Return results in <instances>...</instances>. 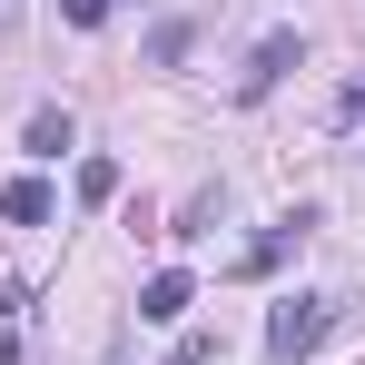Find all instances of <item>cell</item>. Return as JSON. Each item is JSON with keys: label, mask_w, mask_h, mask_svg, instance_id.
<instances>
[{"label": "cell", "mask_w": 365, "mask_h": 365, "mask_svg": "<svg viewBox=\"0 0 365 365\" xmlns=\"http://www.w3.org/2000/svg\"><path fill=\"white\" fill-rule=\"evenodd\" d=\"M326 336H336V297H277L267 306V356L277 365H306Z\"/></svg>", "instance_id": "obj_1"}, {"label": "cell", "mask_w": 365, "mask_h": 365, "mask_svg": "<svg viewBox=\"0 0 365 365\" xmlns=\"http://www.w3.org/2000/svg\"><path fill=\"white\" fill-rule=\"evenodd\" d=\"M187 306H197V287H187L178 267H168V277H148V287H138V316H148V326H178Z\"/></svg>", "instance_id": "obj_2"}, {"label": "cell", "mask_w": 365, "mask_h": 365, "mask_svg": "<svg viewBox=\"0 0 365 365\" xmlns=\"http://www.w3.org/2000/svg\"><path fill=\"white\" fill-rule=\"evenodd\" d=\"M297 237H306V217H287V227H267V237H257V247L237 257V277H277V267L297 257Z\"/></svg>", "instance_id": "obj_3"}, {"label": "cell", "mask_w": 365, "mask_h": 365, "mask_svg": "<svg viewBox=\"0 0 365 365\" xmlns=\"http://www.w3.org/2000/svg\"><path fill=\"white\" fill-rule=\"evenodd\" d=\"M0 217H10V227H50V187H40V178H10V187H0Z\"/></svg>", "instance_id": "obj_4"}, {"label": "cell", "mask_w": 365, "mask_h": 365, "mask_svg": "<svg viewBox=\"0 0 365 365\" xmlns=\"http://www.w3.org/2000/svg\"><path fill=\"white\" fill-rule=\"evenodd\" d=\"M287 69H297V30H277V40L257 50V69H247V99H267V89H277Z\"/></svg>", "instance_id": "obj_5"}, {"label": "cell", "mask_w": 365, "mask_h": 365, "mask_svg": "<svg viewBox=\"0 0 365 365\" xmlns=\"http://www.w3.org/2000/svg\"><path fill=\"white\" fill-rule=\"evenodd\" d=\"M119 197V158H79V207H109Z\"/></svg>", "instance_id": "obj_6"}, {"label": "cell", "mask_w": 365, "mask_h": 365, "mask_svg": "<svg viewBox=\"0 0 365 365\" xmlns=\"http://www.w3.org/2000/svg\"><path fill=\"white\" fill-rule=\"evenodd\" d=\"M69 148V109H30V158H60Z\"/></svg>", "instance_id": "obj_7"}, {"label": "cell", "mask_w": 365, "mask_h": 365, "mask_svg": "<svg viewBox=\"0 0 365 365\" xmlns=\"http://www.w3.org/2000/svg\"><path fill=\"white\" fill-rule=\"evenodd\" d=\"M168 365H217V336H187V346H178Z\"/></svg>", "instance_id": "obj_8"}, {"label": "cell", "mask_w": 365, "mask_h": 365, "mask_svg": "<svg viewBox=\"0 0 365 365\" xmlns=\"http://www.w3.org/2000/svg\"><path fill=\"white\" fill-rule=\"evenodd\" d=\"M69 20H79V30H99V20H109V0H60Z\"/></svg>", "instance_id": "obj_9"}, {"label": "cell", "mask_w": 365, "mask_h": 365, "mask_svg": "<svg viewBox=\"0 0 365 365\" xmlns=\"http://www.w3.org/2000/svg\"><path fill=\"white\" fill-rule=\"evenodd\" d=\"M346 109H365V79H356V89H346Z\"/></svg>", "instance_id": "obj_10"}, {"label": "cell", "mask_w": 365, "mask_h": 365, "mask_svg": "<svg viewBox=\"0 0 365 365\" xmlns=\"http://www.w3.org/2000/svg\"><path fill=\"white\" fill-rule=\"evenodd\" d=\"M0 10H10V0H0Z\"/></svg>", "instance_id": "obj_11"}]
</instances>
